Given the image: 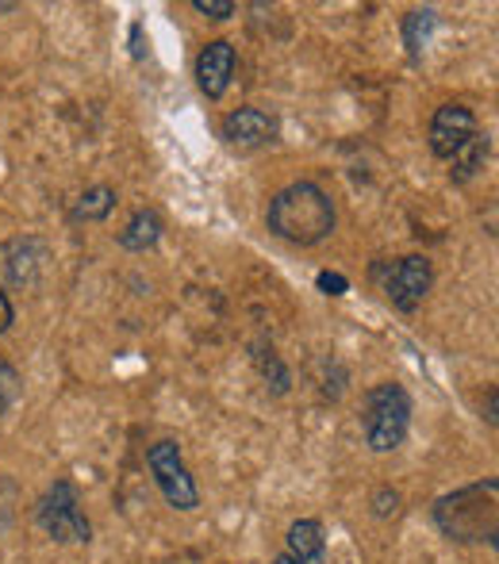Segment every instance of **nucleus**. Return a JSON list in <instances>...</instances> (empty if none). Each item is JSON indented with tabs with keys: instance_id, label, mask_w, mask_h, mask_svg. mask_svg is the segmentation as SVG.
Segmentation results:
<instances>
[{
	"instance_id": "1",
	"label": "nucleus",
	"mask_w": 499,
	"mask_h": 564,
	"mask_svg": "<svg viewBox=\"0 0 499 564\" xmlns=\"http://www.w3.org/2000/svg\"><path fill=\"white\" fill-rule=\"evenodd\" d=\"M265 227L281 242L315 246L335 230V200L315 181H292L273 193L265 208Z\"/></svg>"
},
{
	"instance_id": "2",
	"label": "nucleus",
	"mask_w": 499,
	"mask_h": 564,
	"mask_svg": "<svg viewBox=\"0 0 499 564\" xmlns=\"http://www.w3.org/2000/svg\"><path fill=\"white\" fill-rule=\"evenodd\" d=\"M496 496L499 480H477L442 496L434 503V522L449 542H488L496 545Z\"/></svg>"
},
{
	"instance_id": "3",
	"label": "nucleus",
	"mask_w": 499,
	"mask_h": 564,
	"mask_svg": "<svg viewBox=\"0 0 499 564\" xmlns=\"http://www.w3.org/2000/svg\"><path fill=\"white\" fill-rule=\"evenodd\" d=\"M366 446L373 453H392L403 446L411 431V395L403 384L384 380L366 392V415H361Z\"/></svg>"
},
{
	"instance_id": "4",
	"label": "nucleus",
	"mask_w": 499,
	"mask_h": 564,
	"mask_svg": "<svg viewBox=\"0 0 499 564\" xmlns=\"http://www.w3.org/2000/svg\"><path fill=\"white\" fill-rule=\"evenodd\" d=\"M35 519L43 527L46 538L54 542H89L93 538V527L82 511V499H77V488L69 480H54L46 488V496L35 503Z\"/></svg>"
},
{
	"instance_id": "5",
	"label": "nucleus",
	"mask_w": 499,
	"mask_h": 564,
	"mask_svg": "<svg viewBox=\"0 0 499 564\" xmlns=\"http://www.w3.org/2000/svg\"><path fill=\"white\" fill-rule=\"evenodd\" d=\"M147 465H150V476H154L158 491H162L173 511H196V507H200V488H196L177 442H170V438L154 442V446L147 449Z\"/></svg>"
},
{
	"instance_id": "6",
	"label": "nucleus",
	"mask_w": 499,
	"mask_h": 564,
	"mask_svg": "<svg viewBox=\"0 0 499 564\" xmlns=\"http://www.w3.org/2000/svg\"><path fill=\"white\" fill-rule=\"evenodd\" d=\"M377 281H380V292L388 296V304L395 312H415L419 304L426 300L434 284V269L423 253H408V258H395V261H384L377 269Z\"/></svg>"
},
{
	"instance_id": "7",
	"label": "nucleus",
	"mask_w": 499,
	"mask_h": 564,
	"mask_svg": "<svg viewBox=\"0 0 499 564\" xmlns=\"http://www.w3.org/2000/svg\"><path fill=\"white\" fill-rule=\"evenodd\" d=\"M477 134V116L465 105H442L438 112L431 116V154L442 158V162H454L465 147Z\"/></svg>"
},
{
	"instance_id": "8",
	"label": "nucleus",
	"mask_w": 499,
	"mask_h": 564,
	"mask_svg": "<svg viewBox=\"0 0 499 564\" xmlns=\"http://www.w3.org/2000/svg\"><path fill=\"white\" fill-rule=\"evenodd\" d=\"M235 43L227 39H211L200 54H196V85L208 100H224V93L231 89L235 77Z\"/></svg>"
},
{
	"instance_id": "9",
	"label": "nucleus",
	"mask_w": 499,
	"mask_h": 564,
	"mask_svg": "<svg viewBox=\"0 0 499 564\" xmlns=\"http://www.w3.org/2000/svg\"><path fill=\"white\" fill-rule=\"evenodd\" d=\"M219 134H224L227 147L258 150V147H269V142L276 139V119L269 112H261V108H239V112L224 116Z\"/></svg>"
},
{
	"instance_id": "10",
	"label": "nucleus",
	"mask_w": 499,
	"mask_h": 564,
	"mask_svg": "<svg viewBox=\"0 0 499 564\" xmlns=\"http://www.w3.org/2000/svg\"><path fill=\"white\" fill-rule=\"evenodd\" d=\"M284 557L296 564H327V534L319 519H296L284 534Z\"/></svg>"
},
{
	"instance_id": "11",
	"label": "nucleus",
	"mask_w": 499,
	"mask_h": 564,
	"mask_svg": "<svg viewBox=\"0 0 499 564\" xmlns=\"http://www.w3.org/2000/svg\"><path fill=\"white\" fill-rule=\"evenodd\" d=\"M162 230H165L162 216H158L154 208H142V212H134V216L127 219V227L120 230V246L131 253H147L162 242Z\"/></svg>"
},
{
	"instance_id": "12",
	"label": "nucleus",
	"mask_w": 499,
	"mask_h": 564,
	"mask_svg": "<svg viewBox=\"0 0 499 564\" xmlns=\"http://www.w3.org/2000/svg\"><path fill=\"white\" fill-rule=\"evenodd\" d=\"M116 200H120V196H116L112 185H93V188H85V193L77 196L69 219H74V224H105V219L112 216Z\"/></svg>"
},
{
	"instance_id": "13",
	"label": "nucleus",
	"mask_w": 499,
	"mask_h": 564,
	"mask_svg": "<svg viewBox=\"0 0 499 564\" xmlns=\"http://www.w3.org/2000/svg\"><path fill=\"white\" fill-rule=\"evenodd\" d=\"M434 23H438V15H434V8H415V12L403 15V46H408L411 62H423L426 54V43H431L434 35Z\"/></svg>"
},
{
	"instance_id": "14",
	"label": "nucleus",
	"mask_w": 499,
	"mask_h": 564,
	"mask_svg": "<svg viewBox=\"0 0 499 564\" xmlns=\"http://www.w3.org/2000/svg\"><path fill=\"white\" fill-rule=\"evenodd\" d=\"M488 154H492V139H488V134H473V142L469 147L462 150V154L454 158V173H449V177L457 181V185H462V181H469V177H477L480 173V165L488 162Z\"/></svg>"
},
{
	"instance_id": "15",
	"label": "nucleus",
	"mask_w": 499,
	"mask_h": 564,
	"mask_svg": "<svg viewBox=\"0 0 499 564\" xmlns=\"http://www.w3.org/2000/svg\"><path fill=\"white\" fill-rule=\"evenodd\" d=\"M253 357H258V369H261V377H265L269 384H273V392H276V395H284V392H289L292 377H289V369H284V365H281V357L273 354V346H269V349H258V354H253Z\"/></svg>"
},
{
	"instance_id": "16",
	"label": "nucleus",
	"mask_w": 499,
	"mask_h": 564,
	"mask_svg": "<svg viewBox=\"0 0 499 564\" xmlns=\"http://www.w3.org/2000/svg\"><path fill=\"white\" fill-rule=\"evenodd\" d=\"M193 12L208 15V20H231L239 8H235V0H193Z\"/></svg>"
},
{
	"instance_id": "17",
	"label": "nucleus",
	"mask_w": 499,
	"mask_h": 564,
	"mask_svg": "<svg viewBox=\"0 0 499 564\" xmlns=\"http://www.w3.org/2000/svg\"><path fill=\"white\" fill-rule=\"evenodd\" d=\"M315 289H319L323 296H346V292H350V281H346L343 273H330V269H323V273L315 276Z\"/></svg>"
},
{
	"instance_id": "18",
	"label": "nucleus",
	"mask_w": 499,
	"mask_h": 564,
	"mask_svg": "<svg viewBox=\"0 0 499 564\" xmlns=\"http://www.w3.org/2000/svg\"><path fill=\"white\" fill-rule=\"evenodd\" d=\"M395 511H400V496H395L392 488H380L373 496V514L377 519H388V514H395Z\"/></svg>"
},
{
	"instance_id": "19",
	"label": "nucleus",
	"mask_w": 499,
	"mask_h": 564,
	"mask_svg": "<svg viewBox=\"0 0 499 564\" xmlns=\"http://www.w3.org/2000/svg\"><path fill=\"white\" fill-rule=\"evenodd\" d=\"M15 384H20V380H15V372L8 369V365H0V411L15 400Z\"/></svg>"
},
{
	"instance_id": "20",
	"label": "nucleus",
	"mask_w": 499,
	"mask_h": 564,
	"mask_svg": "<svg viewBox=\"0 0 499 564\" xmlns=\"http://www.w3.org/2000/svg\"><path fill=\"white\" fill-rule=\"evenodd\" d=\"M131 58L134 62L147 58V28L142 23H131Z\"/></svg>"
},
{
	"instance_id": "21",
	"label": "nucleus",
	"mask_w": 499,
	"mask_h": 564,
	"mask_svg": "<svg viewBox=\"0 0 499 564\" xmlns=\"http://www.w3.org/2000/svg\"><path fill=\"white\" fill-rule=\"evenodd\" d=\"M12 323H15V307H12V300H8V292H0V335L12 330Z\"/></svg>"
},
{
	"instance_id": "22",
	"label": "nucleus",
	"mask_w": 499,
	"mask_h": 564,
	"mask_svg": "<svg viewBox=\"0 0 499 564\" xmlns=\"http://www.w3.org/2000/svg\"><path fill=\"white\" fill-rule=\"evenodd\" d=\"M273 564H296V561H292V557H284V553H281V557H276Z\"/></svg>"
}]
</instances>
